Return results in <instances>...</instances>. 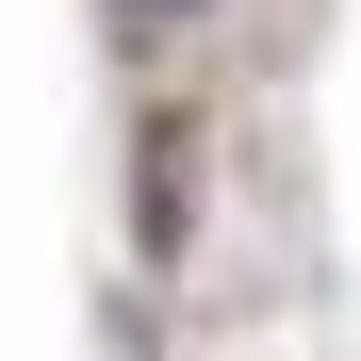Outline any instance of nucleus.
Instances as JSON below:
<instances>
[{"label":"nucleus","instance_id":"1","mask_svg":"<svg viewBox=\"0 0 361 361\" xmlns=\"http://www.w3.org/2000/svg\"><path fill=\"white\" fill-rule=\"evenodd\" d=\"M115 17H132V33H180V17H214V0H115Z\"/></svg>","mask_w":361,"mask_h":361},{"label":"nucleus","instance_id":"2","mask_svg":"<svg viewBox=\"0 0 361 361\" xmlns=\"http://www.w3.org/2000/svg\"><path fill=\"white\" fill-rule=\"evenodd\" d=\"M132 361H148V345H132Z\"/></svg>","mask_w":361,"mask_h":361}]
</instances>
